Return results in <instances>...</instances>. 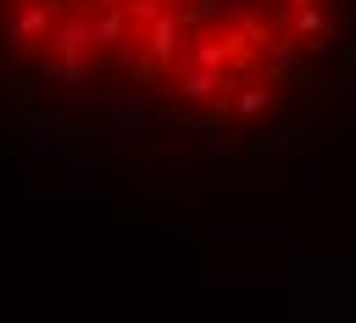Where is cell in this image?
Segmentation results:
<instances>
[{
	"label": "cell",
	"mask_w": 356,
	"mask_h": 323,
	"mask_svg": "<svg viewBox=\"0 0 356 323\" xmlns=\"http://www.w3.org/2000/svg\"><path fill=\"white\" fill-rule=\"evenodd\" d=\"M261 72H267V78H295V84H300L295 39H261Z\"/></svg>",
	"instance_id": "obj_1"
},
{
	"label": "cell",
	"mask_w": 356,
	"mask_h": 323,
	"mask_svg": "<svg viewBox=\"0 0 356 323\" xmlns=\"http://www.w3.org/2000/svg\"><path fill=\"white\" fill-rule=\"evenodd\" d=\"M267 106H273V84H250V89L234 95V111H245V117H256V111H267Z\"/></svg>",
	"instance_id": "obj_2"
}]
</instances>
